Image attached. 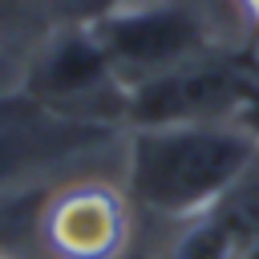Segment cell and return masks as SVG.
Returning <instances> with one entry per match:
<instances>
[{
    "label": "cell",
    "mask_w": 259,
    "mask_h": 259,
    "mask_svg": "<svg viewBox=\"0 0 259 259\" xmlns=\"http://www.w3.org/2000/svg\"><path fill=\"white\" fill-rule=\"evenodd\" d=\"M259 142L239 121L134 125L125 142L130 202L166 219H202L255 170Z\"/></svg>",
    "instance_id": "cell-1"
},
{
    "label": "cell",
    "mask_w": 259,
    "mask_h": 259,
    "mask_svg": "<svg viewBox=\"0 0 259 259\" xmlns=\"http://www.w3.org/2000/svg\"><path fill=\"white\" fill-rule=\"evenodd\" d=\"M85 24L125 93L214 49L202 12L182 0H130L89 16Z\"/></svg>",
    "instance_id": "cell-2"
},
{
    "label": "cell",
    "mask_w": 259,
    "mask_h": 259,
    "mask_svg": "<svg viewBox=\"0 0 259 259\" xmlns=\"http://www.w3.org/2000/svg\"><path fill=\"white\" fill-rule=\"evenodd\" d=\"M259 81V61L239 49H206L178 69L125 93V121L134 125H194L235 121Z\"/></svg>",
    "instance_id": "cell-3"
},
{
    "label": "cell",
    "mask_w": 259,
    "mask_h": 259,
    "mask_svg": "<svg viewBox=\"0 0 259 259\" xmlns=\"http://www.w3.org/2000/svg\"><path fill=\"white\" fill-rule=\"evenodd\" d=\"M20 89L40 105L77 121H101V125L125 121V89L113 77L85 20L57 28L32 53Z\"/></svg>",
    "instance_id": "cell-4"
},
{
    "label": "cell",
    "mask_w": 259,
    "mask_h": 259,
    "mask_svg": "<svg viewBox=\"0 0 259 259\" xmlns=\"http://www.w3.org/2000/svg\"><path fill=\"white\" fill-rule=\"evenodd\" d=\"M117 125L65 117L24 89L0 93V194L24 190L49 170L105 146Z\"/></svg>",
    "instance_id": "cell-5"
},
{
    "label": "cell",
    "mask_w": 259,
    "mask_h": 259,
    "mask_svg": "<svg viewBox=\"0 0 259 259\" xmlns=\"http://www.w3.org/2000/svg\"><path fill=\"white\" fill-rule=\"evenodd\" d=\"M40 243L53 259H121L130 251V194L109 182H69L40 210Z\"/></svg>",
    "instance_id": "cell-6"
},
{
    "label": "cell",
    "mask_w": 259,
    "mask_h": 259,
    "mask_svg": "<svg viewBox=\"0 0 259 259\" xmlns=\"http://www.w3.org/2000/svg\"><path fill=\"white\" fill-rule=\"evenodd\" d=\"M255 142H259V81H255V89H251V97L243 101V109H239V117H235Z\"/></svg>",
    "instance_id": "cell-7"
},
{
    "label": "cell",
    "mask_w": 259,
    "mask_h": 259,
    "mask_svg": "<svg viewBox=\"0 0 259 259\" xmlns=\"http://www.w3.org/2000/svg\"><path fill=\"white\" fill-rule=\"evenodd\" d=\"M235 8H239V12H243L255 28H259V0H235Z\"/></svg>",
    "instance_id": "cell-8"
},
{
    "label": "cell",
    "mask_w": 259,
    "mask_h": 259,
    "mask_svg": "<svg viewBox=\"0 0 259 259\" xmlns=\"http://www.w3.org/2000/svg\"><path fill=\"white\" fill-rule=\"evenodd\" d=\"M243 259H259V231H255V239H251V247H247V255Z\"/></svg>",
    "instance_id": "cell-9"
},
{
    "label": "cell",
    "mask_w": 259,
    "mask_h": 259,
    "mask_svg": "<svg viewBox=\"0 0 259 259\" xmlns=\"http://www.w3.org/2000/svg\"><path fill=\"white\" fill-rule=\"evenodd\" d=\"M121 259H150V255H146V251H138V247H130V251H125Z\"/></svg>",
    "instance_id": "cell-10"
},
{
    "label": "cell",
    "mask_w": 259,
    "mask_h": 259,
    "mask_svg": "<svg viewBox=\"0 0 259 259\" xmlns=\"http://www.w3.org/2000/svg\"><path fill=\"white\" fill-rule=\"evenodd\" d=\"M0 259H8V255H4V251H0Z\"/></svg>",
    "instance_id": "cell-11"
}]
</instances>
